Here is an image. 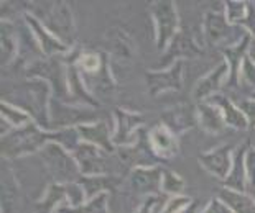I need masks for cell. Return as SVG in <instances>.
I'll return each instance as SVG.
<instances>
[{
  "instance_id": "cell-33",
  "label": "cell",
  "mask_w": 255,
  "mask_h": 213,
  "mask_svg": "<svg viewBox=\"0 0 255 213\" xmlns=\"http://www.w3.org/2000/svg\"><path fill=\"white\" fill-rule=\"evenodd\" d=\"M239 26H242L244 30L249 31V35L252 38H255V3L249 2V12H247V16L244 18Z\"/></svg>"
},
{
  "instance_id": "cell-6",
  "label": "cell",
  "mask_w": 255,
  "mask_h": 213,
  "mask_svg": "<svg viewBox=\"0 0 255 213\" xmlns=\"http://www.w3.org/2000/svg\"><path fill=\"white\" fill-rule=\"evenodd\" d=\"M114 117H116V130L112 133L114 146L126 147L133 144L137 140V131L142 128L145 122L143 115L124 110V108H116Z\"/></svg>"
},
{
  "instance_id": "cell-32",
  "label": "cell",
  "mask_w": 255,
  "mask_h": 213,
  "mask_svg": "<svg viewBox=\"0 0 255 213\" xmlns=\"http://www.w3.org/2000/svg\"><path fill=\"white\" fill-rule=\"evenodd\" d=\"M237 107L241 108L242 113L246 115L249 127H255V98H246V100L239 102Z\"/></svg>"
},
{
  "instance_id": "cell-5",
  "label": "cell",
  "mask_w": 255,
  "mask_h": 213,
  "mask_svg": "<svg viewBox=\"0 0 255 213\" xmlns=\"http://www.w3.org/2000/svg\"><path fill=\"white\" fill-rule=\"evenodd\" d=\"M204 33L209 43L213 45L224 46H234L239 41H236L232 35H237L239 38H244L247 35L246 30L239 25H231L227 21V16L222 10H209L204 16Z\"/></svg>"
},
{
  "instance_id": "cell-3",
  "label": "cell",
  "mask_w": 255,
  "mask_h": 213,
  "mask_svg": "<svg viewBox=\"0 0 255 213\" xmlns=\"http://www.w3.org/2000/svg\"><path fill=\"white\" fill-rule=\"evenodd\" d=\"M151 16L156 25V48L158 51H165L178 35L180 28V16H178L175 2L171 0H158L151 3Z\"/></svg>"
},
{
  "instance_id": "cell-12",
  "label": "cell",
  "mask_w": 255,
  "mask_h": 213,
  "mask_svg": "<svg viewBox=\"0 0 255 213\" xmlns=\"http://www.w3.org/2000/svg\"><path fill=\"white\" fill-rule=\"evenodd\" d=\"M79 133L81 141L89 144H94L97 147H101L106 152H114L116 146L112 143V133L109 123L106 122H96V123H83L79 127H76Z\"/></svg>"
},
{
  "instance_id": "cell-38",
  "label": "cell",
  "mask_w": 255,
  "mask_h": 213,
  "mask_svg": "<svg viewBox=\"0 0 255 213\" xmlns=\"http://www.w3.org/2000/svg\"><path fill=\"white\" fill-rule=\"evenodd\" d=\"M251 98H255V90L252 92V95H251Z\"/></svg>"
},
{
  "instance_id": "cell-29",
  "label": "cell",
  "mask_w": 255,
  "mask_h": 213,
  "mask_svg": "<svg viewBox=\"0 0 255 213\" xmlns=\"http://www.w3.org/2000/svg\"><path fill=\"white\" fill-rule=\"evenodd\" d=\"M241 80L255 90V61L251 54H246L241 66Z\"/></svg>"
},
{
  "instance_id": "cell-30",
  "label": "cell",
  "mask_w": 255,
  "mask_h": 213,
  "mask_svg": "<svg viewBox=\"0 0 255 213\" xmlns=\"http://www.w3.org/2000/svg\"><path fill=\"white\" fill-rule=\"evenodd\" d=\"M193 204V200L186 195H175L166 202V207L161 213H181L184 209H188Z\"/></svg>"
},
{
  "instance_id": "cell-4",
  "label": "cell",
  "mask_w": 255,
  "mask_h": 213,
  "mask_svg": "<svg viewBox=\"0 0 255 213\" xmlns=\"http://www.w3.org/2000/svg\"><path fill=\"white\" fill-rule=\"evenodd\" d=\"M41 157L48 164L51 174L55 176L58 182L69 184L78 180L76 176L81 174L78 162H76L74 156H71L66 151L64 146H61L59 143H48L41 149Z\"/></svg>"
},
{
  "instance_id": "cell-10",
  "label": "cell",
  "mask_w": 255,
  "mask_h": 213,
  "mask_svg": "<svg viewBox=\"0 0 255 213\" xmlns=\"http://www.w3.org/2000/svg\"><path fill=\"white\" fill-rule=\"evenodd\" d=\"M234 152H236V147L232 144H222V146L214 147L213 151L199 154L198 159L206 171L211 172L218 179L224 180L231 172Z\"/></svg>"
},
{
  "instance_id": "cell-7",
  "label": "cell",
  "mask_w": 255,
  "mask_h": 213,
  "mask_svg": "<svg viewBox=\"0 0 255 213\" xmlns=\"http://www.w3.org/2000/svg\"><path fill=\"white\" fill-rule=\"evenodd\" d=\"M104 152L106 151H102L101 147L81 141L79 146L73 151L81 176H106L107 161Z\"/></svg>"
},
{
  "instance_id": "cell-8",
  "label": "cell",
  "mask_w": 255,
  "mask_h": 213,
  "mask_svg": "<svg viewBox=\"0 0 255 213\" xmlns=\"http://www.w3.org/2000/svg\"><path fill=\"white\" fill-rule=\"evenodd\" d=\"M161 180H163V167H135L130 171L128 187L135 194H145L150 197L160 195Z\"/></svg>"
},
{
  "instance_id": "cell-26",
  "label": "cell",
  "mask_w": 255,
  "mask_h": 213,
  "mask_svg": "<svg viewBox=\"0 0 255 213\" xmlns=\"http://www.w3.org/2000/svg\"><path fill=\"white\" fill-rule=\"evenodd\" d=\"M2 118L7 120L10 127L21 128L25 127V123L28 125L31 120L25 112H21L20 108H15L12 105H7L5 102H2Z\"/></svg>"
},
{
  "instance_id": "cell-21",
  "label": "cell",
  "mask_w": 255,
  "mask_h": 213,
  "mask_svg": "<svg viewBox=\"0 0 255 213\" xmlns=\"http://www.w3.org/2000/svg\"><path fill=\"white\" fill-rule=\"evenodd\" d=\"M196 120L203 130L209 135H218L224 130L226 123L218 107L208 102H198L196 105Z\"/></svg>"
},
{
  "instance_id": "cell-18",
  "label": "cell",
  "mask_w": 255,
  "mask_h": 213,
  "mask_svg": "<svg viewBox=\"0 0 255 213\" xmlns=\"http://www.w3.org/2000/svg\"><path fill=\"white\" fill-rule=\"evenodd\" d=\"M204 102H208V103H211V105L219 108V112L222 115V118H224V123L227 125V127L236 128V130L249 128V122H247L246 115H244L241 108H239L232 100H229L226 95L216 94L213 97L206 98Z\"/></svg>"
},
{
  "instance_id": "cell-1",
  "label": "cell",
  "mask_w": 255,
  "mask_h": 213,
  "mask_svg": "<svg viewBox=\"0 0 255 213\" xmlns=\"http://www.w3.org/2000/svg\"><path fill=\"white\" fill-rule=\"evenodd\" d=\"M78 130H63L55 131V133H46L33 123H28L21 128H15L10 131L8 135L3 136L2 141V149L5 156H21V154H30L36 149H43L48 143H59L69 151H74L79 146L81 141Z\"/></svg>"
},
{
  "instance_id": "cell-16",
  "label": "cell",
  "mask_w": 255,
  "mask_h": 213,
  "mask_svg": "<svg viewBox=\"0 0 255 213\" xmlns=\"http://www.w3.org/2000/svg\"><path fill=\"white\" fill-rule=\"evenodd\" d=\"M148 136H150V143L153 146L155 152L163 161H168L170 157L176 156L178 152H180V144H178L176 136L173 135L163 123L151 128L148 131Z\"/></svg>"
},
{
  "instance_id": "cell-2",
  "label": "cell",
  "mask_w": 255,
  "mask_h": 213,
  "mask_svg": "<svg viewBox=\"0 0 255 213\" xmlns=\"http://www.w3.org/2000/svg\"><path fill=\"white\" fill-rule=\"evenodd\" d=\"M117 156L122 164H126L128 167H156L160 164H163L161 157L156 154L153 146L150 143L148 131L143 127L137 131V140L133 144L126 147H117Z\"/></svg>"
},
{
  "instance_id": "cell-11",
  "label": "cell",
  "mask_w": 255,
  "mask_h": 213,
  "mask_svg": "<svg viewBox=\"0 0 255 213\" xmlns=\"http://www.w3.org/2000/svg\"><path fill=\"white\" fill-rule=\"evenodd\" d=\"M249 149H251V141H246V143H242L236 149L229 176L222 180V185L226 189L236 190V192H242V194L249 192L247 169H246V156Z\"/></svg>"
},
{
  "instance_id": "cell-24",
  "label": "cell",
  "mask_w": 255,
  "mask_h": 213,
  "mask_svg": "<svg viewBox=\"0 0 255 213\" xmlns=\"http://www.w3.org/2000/svg\"><path fill=\"white\" fill-rule=\"evenodd\" d=\"M107 199H109V194H101L86 202L84 205L78 207V209H73V207H66L61 205L58 207L55 213H109L107 209Z\"/></svg>"
},
{
  "instance_id": "cell-34",
  "label": "cell",
  "mask_w": 255,
  "mask_h": 213,
  "mask_svg": "<svg viewBox=\"0 0 255 213\" xmlns=\"http://www.w3.org/2000/svg\"><path fill=\"white\" fill-rule=\"evenodd\" d=\"M201 213H234V212H232L219 197H214V199H211L209 205Z\"/></svg>"
},
{
  "instance_id": "cell-20",
  "label": "cell",
  "mask_w": 255,
  "mask_h": 213,
  "mask_svg": "<svg viewBox=\"0 0 255 213\" xmlns=\"http://www.w3.org/2000/svg\"><path fill=\"white\" fill-rule=\"evenodd\" d=\"M76 182L84 189L86 199L91 200L101 194H107V190H116L122 184V179L116 176H79Z\"/></svg>"
},
{
  "instance_id": "cell-35",
  "label": "cell",
  "mask_w": 255,
  "mask_h": 213,
  "mask_svg": "<svg viewBox=\"0 0 255 213\" xmlns=\"http://www.w3.org/2000/svg\"><path fill=\"white\" fill-rule=\"evenodd\" d=\"M160 199L158 197H148L142 205H140V209L137 210V213H151L155 210V205H158Z\"/></svg>"
},
{
  "instance_id": "cell-27",
  "label": "cell",
  "mask_w": 255,
  "mask_h": 213,
  "mask_svg": "<svg viewBox=\"0 0 255 213\" xmlns=\"http://www.w3.org/2000/svg\"><path fill=\"white\" fill-rule=\"evenodd\" d=\"M226 5V16L231 25H239L247 16L249 12V2H237V0H227Z\"/></svg>"
},
{
  "instance_id": "cell-23",
  "label": "cell",
  "mask_w": 255,
  "mask_h": 213,
  "mask_svg": "<svg viewBox=\"0 0 255 213\" xmlns=\"http://www.w3.org/2000/svg\"><path fill=\"white\" fill-rule=\"evenodd\" d=\"M66 185L64 184H51L48 189V194L45 195L40 204H36L35 213H55L58 207H61L59 204L66 200Z\"/></svg>"
},
{
  "instance_id": "cell-36",
  "label": "cell",
  "mask_w": 255,
  "mask_h": 213,
  "mask_svg": "<svg viewBox=\"0 0 255 213\" xmlns=\"http://www.w3.org/2000/svg\"><path fill=\"white\" fill-rule=\"evenodd\" d=\"M198 205H199V202L198 200H193V204L188 207V209H184L181 213H196L198 212Z\"/></svg>"
},
{
  "instance_id": "cell-28",
  "label": "cell",
  "mask_w": 255,
  "mask_h": 213,
  "mask_svg": "<svg viewBox=\"0 0 255 213\" xmlns=\"http://www.w3.org/2000/svg\"><path fill=\"white\" fill-rule=\"evenodd\" d=\"M66 185V202L69 204V207L73 209H78V207L84 205L88 199H86V192L84 189L81 187L78 182H69V184H64Z\"/></svg>"
},
{
  "instance_id": "cell-19",
  "label": "cell",
  "mask_w": 255,
  "mask_h": 213,
  "mask_svg": "<svg viewBox=\"0 0 255 213\" xmlns=\"http://www.w3.org/2000/svg\"><path fill=\"white\" fill-rule=\"evenodd\" d=\"M25 20H26V23L30 25V28L33 30L35 40H38V43H40L41 51L48 54V56L58 54V53H66L69 49L63 41H59L55 35H51V33L45 28V25H41L33 15L25 13Z\"/></svg>"
},
{
  "instance_id": "cell-13",
  "label": "cell",
  "mask_w": 255,
  "mask_h": 213,
  "mask_svg": "<svg viewBox=\"0 0 255 213\" xmlns=\"http://www.w3.org/2000/svg\"><path fill=\"white\" fill-rule=\"evenodd\" d=\"M227 79H229V64L224 61L216 69L211 71L208 75H204V77H201L196 82L194 90H193V97L196 98L198 102H204V98H209L216 94H219L221 87L226 84Z\"/></svg>"
},
{
  "instance_id": "cell-22",
  "label": "cell",
  "mask_w": 255,
  "mask_h": 213,
  "mask_svg": "<svg viewBox=\"0 0 255 213\" xmlns=\"http://www.w3.org/2000/svg\"><path fill=\"white\" fill-rule=\"evenodd\" d=\"M219 199L234 213H255V200L249 194L224 187L219 190Z\"/></svg>"
},
{
  "instance_id": "cell-37",
  "label": "cell",
  "mask_w": 255,
  "mask_h": 213,
  "mask_svg": "<svg viewBox=\"0 0 255 213\" xmlns=\"http://www.w3.org/2000/svg\"><path fill=\"white\" fill-rule=\"evenodd\" d=\"M249 195H251L252 199L255 200V189H251V190H249Z\"/></svg>"
},
{
  "instance_id": "cell-17",
  "label": "cell",
  "mask_w": 255,
  "mask_h": 213,
  "mask_svg": "<svg viewBox=\"0 0 255 213\" xmlns=\"http://www.w3.org/2000/svg\"><path fill=\"white\" fill-rule=\"evenodd\" d=\"M194 112L193 107L186 105V103H183V105H176L170 108V110L163 112L161 115V118H163V125L171 131L175 136H180L183 133H186L188 130L193 128V123H194Z\"/></svg>"
},
{
  "instance_id": "cell-31",
  "label": "cell",
  "mask_w": 255,
  "mask_h": 213,
  "mask_svg": "<svg viewBox=\"0 0 255 213\" xmlns=\"http://www.w3.org/2000/svg\"><path fill=\"white\" fill-rule=\"evenodd\" d=\"M246 169H247V184L249 190L255 189V147L251 146L246 156Z\"/></svg>"
},
{
  "instance_id": "cell-15",
  "label": "cell",
  "mask_w": 255,
  "mask_h": 213,
  "mask_svg": "<svg viewBox=\"0 0 255 213\" xmlns=\"http://www.w3.org/2000/svg\"><path fill=\"white\" fill-rule=\"evenodd\" d=\"M166 49H168V53L161 58V61H165V63L160 66L158 71L166 69V64H170L171 61L176 63V61H181L183 58H196L203 54V49L196 46V43L183 31H180L173 38V41L170 43V46Z\"/></svg>"
},
{
  "instance_id": "cell-14",
  "label": "cell",
  "mask_w": 255,
  "mask_h": 213,
  "mask_svg": "<svg viewBox=\"0 0 255 213\" xmlns=\"http://www.w3.org/2000/svg\"><path fill=\"white\" fill-rule=\"evenodd\" d=\"M251 41H252V36L247 33L237 45L221 48V53L226 56V63L229 64V79L226 82L227 87L236 89L239 85V80H241V66H242L244 58H246V54H249Z\"/></svg>"
},
{
  "instance_id": "cell-25",
  "label": "cell",
  "mask_w": 255,
  "mask_h": 213,
  "mask_svg": "<svg viewBox=\"0 0 255 213\" xmlns=\"http://www.w3.org/2000/svg\"><path fill=\"white\" fill-rule=\"evenodd\" d=\"M184 189V180L183 177L178 176L176 172L170 171V169L163 167V180H161V190L165 194H171L173 197L175 195H181Z\"/></svg>"
},
{
  "instance_id": "cell-9",
  "label": "cell",
  "mask_w": 255,
  "mask_h": 213,
  "mask_svg": "<svg viewBox=\"0 0 255 213\" xmlns=\"http://www.w3.org/2000/svg\"><path fill=\"white\" fill-rule=\"evenodd\" d=\"M183 61L173 63L163 71H148L146 84L150 95H158L165 90H181L183 85Z\"/></svg>"
}]
</instances>
